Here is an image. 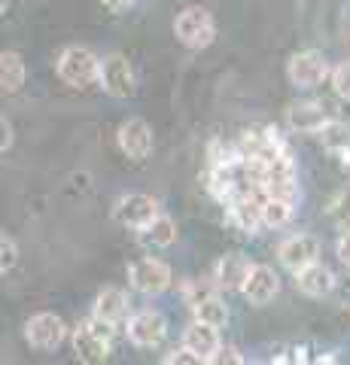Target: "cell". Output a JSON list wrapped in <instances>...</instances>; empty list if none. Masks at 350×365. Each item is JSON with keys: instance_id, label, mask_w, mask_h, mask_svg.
Wrapping results in <instances>:
<instances>
[{"instance_id": "obj_1", "label": "cell", "mask_w": 350, "mask_h": 365, "mask_svg": "<svg viewBox=\"0 0 350 365\" xmlns=\"http://www.w3.org/2000/svg\"><path fill=\"white\" fill-rule=\"evenodd\" d=\"M113 326H107L104 319L98 317H88L83 319L80 326L73 329V353L76 359L86 362V365H101L110 359L113 353Z\"/></svg>"}, {"instance_id": "obj_2", "label": "cell", "mask_w": 350, "mask_h": 365, "mask_svg": "<svg viewBox=\"0 0 350 365\" xmlns=\"http://www.w3.org/2000/svg\"><path fill=\"white\" fill-rule=\"evenodd\" d=\"M55 71L73 88L101 86V58L88 49V46H67L55 61Z\"/></svg>"}, {"instance_id": "obj_3", "label": "cell", "mask_w": 350, "mask_h": 365, "mask_svg": "<svg viewBox=\"0 0 350 365\" xmlns=\"http://www.w3.org/2000/svg\"><path fill=\"white\" fill-rule=\"evenodd\" d=\"M174 37L186 46V49H207L217 40V21H213L210 9L205 6H186L183 13L174 19Z\"/></svg>"}, {"instance_id": "obj_4", "label": "cell", "mask_w": 350, "mask_h": 365, "mask_svg": "<svg viewBox=\"0 0 350 365\" xmlns=\"http://www.w3.org/2000/svg\"><path fill=\"white\" fill-rule=\"evenodd\" d=\"M287 79L296 88H317L332 79V67L320 49H302L287 61Z\"/></svg>"}, {"instance_id": "obj_5", "label": "cell", "mask_w": 350, "mask_h": 365, "mask_svg": "<svg viewBox=\"0 0 350 365\" xmlns=\"http://www.w3.org/2000/svg\"><path fill=\"white\" fill-rule=\"evenodd\" d=\"M128 283H131V289H138L143 295H162L165 289H171L174 271L162 259L143 256L128 265Z\"/></svg>"}, {"instance_id": "obj_6", "label": "cell", "mask_w": 350, "mask_h": 365, "mask_svg": "<svg viewBox=\"0 0 350 365\" xmlns=\"http://www.w3.org/2000/svg\"><path fill=\"white\" fill-rule=\"evenodd\" d=\"M125 335L134 347H143V350H153L159 347L165 335H168V319L162 311H153V307H146V311H138L125 319Z\"/></svg>"}, {"instance_id": "obj_7", "label": "cell", "mask_w": 350, "mask_h": 365, "mask_svg": "<svg viewBox=\"0 0 350 365\" xmlns=\"http://www.w3.org/2000/svg\"><path fill=\"white\" fill-rule=\"evenodd\" d=\"M159 213H162L159 201L153 195H146V192H128V195H122L116 204H113V220L125 228H134V232H140L143 225H150Z\"/></svg>"}, {"instance_id": "obj_8", "label": "cell", "mask_w": 350, "mask_h": 365, "mask_svg": "<svg viewBox=\"0 0 350 365\" xmlns=\"http://www.w3.org/2000/svg\"><path fill=\"white\" fill-rule=\"evenodd\" d=\"M67 338V326L58 314L52 311H43V314H34L28 323H25V341L34 347V350H58Z\"/></svg>"}, {"instance_id": "obj_9", "label": "cell", "mask_w": 350, "mask_h": 365, "mask_svg": "<svg viewBox=\"0 0 350 365\" xmlns=\"http://www.w3.org/2000/svg\"><path fill=\"white\" fill-rule=\"evenodd\" d=\"M320 237L317 235H308V232H299V235H289L280 241L277 247V262L284 265L287 271H302V268H308L311 262H317L320 259Z\"/></svg>"}, {"instance_id": "obj_10", "label": "cell", "mask_w": 350, "mask_h": 365, "mask_svg": "<svg viewBox=\"0 0 350 365\" xmlns=\"http://www.w3.org/2000/svg\"><path fill=\"white\" fill-rule=\"evenodd\" d=\"M101 88H104L110 98H119V101L134 95L138 79H134V67L125 55L113 52L107 58H101Z\"/></svg>"}, {"instance_id": "obj_11", "label": "cell", "mask_w": 350, "mask_h": 365, "mask_svg": "<svg viewBox=\"0 0 350 365\" xmlns=\"http://www.w3.org/2000/svg\"><path fill=\"white\" fill-rule=\"evenodd\" d=\"M116 143H119V150L125 158H131V162H146L153 153V128H150V122L140 119V116H131L119 125V131H116Z\"/></svg>"}, {"instance_id": "obj_12", "label": "cell", "mask_w": 350, "mask_h": 365, "mask_svg": "<svg viewBox=\"0 0 350 365\" xmlns=\"http://www.w3.org/2000/svg\"><path fill=\"white\" fill-rule=\"evenodd\" d=\"M128 307H131V299L128 292L122 287H104L98 295H95V304H92V317L104 319L107 326H119L128 319Z\"/></svg>"}, {"instance_id": "obj_13", "label": "cell", "mask_w": 350, "mask_h": 365, "mask_svg": "<svg viewBox=\"0 0 350 365\" xmlns=\"http://www.w3.org/2000/svg\"><path fill=\"white\" fill-rule=\"evenodd\" d=\"M253 271V262L250 256L244 253H229L217 262V271H213V280H217V287L225 289V292H241L247 277H250Z\"/></svg>"}, {"instance_id": "obj_14", "label": "cell", "mask_w": 350, "mask_h": 365, "mask_svg": "<svg viewBox=\"0 0 350 365\" xmlns=\"http://www.w3.org/2000/svg\"><path fill=\"white\" fill-rule=\"evenodd\" d=\"M244 299L256 304V307H262L268 302H274V295L280 292V277H277V271L271 268V265H253L250 271V277H247L244 283Z\"/></svg>"}, {"instance_id": "obj_15", "label": "cell", "mask_w": 350, "mask_h": 365, "mask_svg": "<svg viewBox=\"0 0 350 365\" xmlns=\"http://www.w3.org/2000/svg\"><path fill=\"white\" fill-rule=\"evenodd\" d=\"M296 289L302 295H308V299H323V295H329L335 289V271L329 265H323V262H311L308 268L296 271Z\"/></svg>"}, {"instance_id": "obj_16", "label": "cell", "mask_w": 350, "mask_h": 365, "mask_svg": "<svg viewBox=\"0 0 350 365\" xmlns=\"http://www.w3.org/2000/svg\"><path fill=\"white\" fill-rule=\"evenodd\" d=\"M183 344L189 350H195L201 362H213V356H217V350L222 347L220 341V329L210 326V323H201V319H192L189 329L183 332Z\"/></svg>"}, {"instance_id": "obj_17", "label": "cell", "mask_w": 350, "mask_h": 365, "mask_svg": "<svg viewBox=\"0 0 350 365\" xmlns=\"http://www.w3.org/2000/svg\"><path fill=\"white\" fill-rule=\"evenodd\" d=\"M326 122H329V113L317 101H302L287 110V125L296 134H317Z\"/></svg>"}, {"instance_id": "obj_18", "label": "cell", "mask_w": 350, "mask_h": 365, "mask_svg": "<svg viewBox=\"0 0 350 365\" xmlns=\"http://www.w3.org/2000/svg\"><path fill=\"white\" fill-rule=\"evenodd\" d=\"M25 76H28V67H25V58L19 52H0V88L4 95H16L25 86Z\"/></svg>"}, {"instance_id": "obj_19", "label": "cell", "mask_w": 350, "mask_h": 365, "mask_svg": "<svg viewBox=\"0 0 350 365\" xmlns=\"http://www.w3.org/2000/svg\"><path fill=\"white\" fill-rule=\"evenodd\" d=\"M177 237H180V228L168 213H159L150 225L140 228V241L150 247H171V244H177Z\"/></svg>"}, {"instance_id": "obj_20", "label": "cell", "mask_w": 350, "mask_h": 365, "mask_svg": "<svg viewBox=\"0 0 350 365\" xmlns=\"http://www.w3.org/2000/svg\"><path fill=\"white\" fill-rule=\"evenodd\" d=\"M296 213V201L280 198V195H265L262 198V225L265 228H280L292 220Z\"/></svg>"}, {"instance_id": "obj_21", "label": "cell", "mask_w": 350, "mask_h": 365, "mask_svg": "<svg viewBox=\"0 0 350 365\" xmlns=\"http://www.w3.org/2000/svg\"><path fill=\"white\" fill-rule=\"evenodd\" d=\"M317 137H320V143L326 146L329 153H335V155H344V153H350V128L344 122H338V119H329L323 125V128L317 131Z\"/></svg>"}, {"instance_id": "obj_22", "label": "cell", "mask_w": 350, "mask_h": 365, "mask_svg": "<svg viewBox=\"0 0 350 365\" xmlns=\"http://www.w3.org/2000/svg\"><path fill=\"white\" fill-rule=\"evenodd\" d=\"M192 314H195V319H201V323H210L217 329H222L225 323H229V304L220 299V292L210 295V299H205L201 304H195L192 307Z\"/></svg>"}, {"instance_id": "obj_23", "label": "cell", "mask_w": 350, "mask_h": 365, "mask_svg": "<svg viewBox=\"0 0 350 365\" xmlns=\"http://www.w3.org/2000/svg\"><path fill=\"white\" fill-rule=\"evenodd\" d=\"M217 292H220L217 280H213V283H207V280H186L183 283V299H186L189 307L201 304L205 299H210V295H217Z\"/></svg>"}, {"instance_id": "obj_24", "label": "cell", "mask_w": 350, "mask_h": 365, "mask_svg": "<svg viewBox=\"0 0 350 365\" xmlns=\"http://www.w3.org/2000/svg\"><path fill=\"white\" fill-rule=\"evenodd\" d=\"M16 262H19V244H16L13 235L4 232V235H0V274L13 271Z\"/></svg>"}, {"instance_id": "obj_25", "label": "cell", "mask_w": 350, "mask_h": 365, "mask_svg": "<svg viewBox=\"0 0 350 365\" xmlns=\"http://www.w3.org/2000/svg\"><path fill=\"white\" fill-rule=\"evenodd\" d=\"M332 91L350 104V61H341L338 67H332Z\"/></svg>"}, {"instance_id": "obj_26", "label": "cell", "mask_w": 350, "mask_h": 365, "mask_svg": "<svg viewBox=\"0 0 350 365\" xmlns=\"http://www.w3.org/2000/svg\"><path fill=\"white\" fill-rule=\"evenodd\" d=\"M162 362H165V365H198V362H201V356H198L195 350H189V347L183 344V347H177V350L168 353V356H165Z\"/></svg>"}, {"instance_id": "obj_27", "label": "cell", "mask_w": 350, "mask_h": 365, "mask_svg": "<svg viewBox=\"0 0 350 365\" xmlns=\"http://www.w3.org/2000/svg\"><path fill=\"white\" fill-rule=\"evenodd\" d=\"M241 362H244V356H241V350H238V347L222 344V347L217 350V356H213L210 365H241Z\"/></svg>"}, {"instance_id": "obj_28", "label": "cell", "mask_w": 350, "mask_h": 365, "mask_svg": "<svg viewBox=\"0 0 350 365\" xmlns=\"http://www.w3.org/2000/svg\"><path fill=\"white\" fill-rule=\"evenodd\" d=\"M335 253H338V259H341V265H347V268H350V225H344V232L338 235Z\"/></svg>"}, {"instance_id": "obj_29", "label": "cell", "mask_w": 350, "mask_h": 365, "mask_svg": "<svg viewBox=\"0 0 350 365\" xmlns=\"http://www.w3.org/2000/svg\"><path fill=\"white\" fill-rule=\"evenodd\" d=\"M101 4H104L110 13H125V9H131L138 0H101Z\"/></svg>"}, {"instance_id": "obj_30", "label": "cell", "mask_w": 350, "mask_h": 365, "mask_svg": "<svg viewBox=\"0 0 350 365\" xmlns=\"http://www.w3.org/2000/svg\"><path fill=\"white\" fill-rule=\"evenodd\" d=\"M0 128H4V143H0V153H6L9 146H13V125H9V119H6V116L0 119Z\"/></svg>"}]
</instances>
